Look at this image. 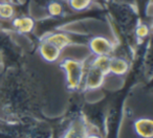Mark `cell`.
Wrapping results in <instances>:
<instances>
[{
    "label": "cell",
    "instance_id": "cell-1",
    "mask_svg": "<svg viewBox=\"0 0 153 138\" xmlns=\"http://www.w3.org/2000/svg\"><path fill=\"white\" fill-rule=\"evenodd\" d=\"M61 67L65 70L66 84L68 89L76 90L80 87L84 77V66L81 62L72 59H65L61 63Z\"/></svg>",
    "mask_w": 153,
    "mask_h": 138
},
{
    "label": "cell",
    "instance_id": "cell-2",
    "mask_svg": "<svg viewBox=\"0 0 153 138\" xmlns=\"http://www.w3.org/2000/svg\"><path fill=\"white\" fill-rule=\"evenodd\" d=\"M105 73L101 70L100 68L91 65L89 68L87 75H86V82H85V88L89 90L99 89L104 83Z\"/></svg>",
    "mask_w": 153,
    "mask_h": 138
},
{
    "label": "cell",
    "instance_id": "cell-3",
    "mask_svg": "<svg viewBox=\"0 0 153 138\" xmlns=\"http://www.w3.org/2000/svg\"><path fill=\"white\" fill-rule=\"evenodd\" d=\"M91 51L96 55H109L112 51V44L109 40L103 37L94 38L89 43Z\"/></svg>",
    "mask_w": 153,
    "mask_h": 138
},
{
    "label": "cell",
    "instance_id": "cell-4",
    "mask_svg": "<svg viewBox=\"0 0 153 138\" xmlns=\"http://www.w3.org/2000/svg\"><path fill=\"white\" fill-rule=\"evenodd\" d=\"M39 50H40L41 57L49 63L56 62L61 55V49H59L57 46H55L53 43L48 42L47 40H44L41 43Z\"/></svg>",
    "mask_w": 153,
    "mask_h": 138
},
{
    "label": "cell",
    "instance_id": "cell-5",
    "mask_svg": "<svg viewBox=\"0 0 153 138\" xmlns=\"http://www.w3.org/2000/svg\"><path fill=\"white\" fill-rule=\"evenodd\" d=\"M135 133L142 138L153 137V121L150 118H140L133 123Z\"/></svg>",
    "mask_w": 153,
    "mask_h": 138
},
{
    "label": "cell",
    "instance_id": "cell-6",
    "mask_svg": "<svg viewBox=\"0 0 153 138\" xmlns=\"http://www.w3.org/2000/svg\"><path fill=\"white\" fill-rule=\"evenodd\" d=\"M128 63L121 58H110L109 59V73L115 75H124L128 71Z\"/></svg>",
    "mask_w": 153,
    "mask_h": 138
},
{
    "label": "cell",
    "instance_id": "cell-7",
    "mask_svg": "<svg viewBox=\"0 0 153 138\" xmlns=\"http://www.w3.org/2000/svg\"><path fill=\"white\" fill-rule=\"evenodd\" d=\"M14 26L17 28V30L22 34L30 32L34 27V21L30 18L23 17V18H17L13 22Z\"/></svg>",
    "mask_w": 153,
    "mask_h": 138
},
{
    "label": "cell",
    "instance_id": "cell-8",
    "mask_svg": "<svg viewBox=\"0 0 153 138\" xmlns=\"http://www.w3.org/2000/svg\"><path fill=\"white\" fill-rule=\"evenodd\" d=\"M48 42L53 43L55 46H57L59 49H63L64 47H66L67 45H69L70 40L66 35L64 34H53L51 37L46 39Z\"/></svg>",
    "mask_w": 153,
    "mask_h": 138
},
{
    "label": "cell",
    "instance_id": "cell-9",
    "mask_svg": "<svg viewBox=\"0 0 153 138\" xmlns=\"http://www.w3.org/2000/svg\"><path fill=\"white\" fill-rule=\"evenodd\" d=\"M69 2L72 9L76 10V11H82L89 5L91 0H69Z\"/></svg>",
    "mask_w": 153,
    "mask_h": 138
},
{
    "label": "cell",
    "instance_id": "cell-10",
    "mask_svg": "<svg viewBox=\"0 0 153 138\" xmlns=\"http://www.w3.org/2000/svg\"><path fill=\"white\" fill-rule=\"evenodd\" d=\"M14 10L10 4H0V17L7 19L13 16Z\"/></svg>",
    "mask_w": 153,
    "mask_h": 138
},
{
    "label": "cell",
    "instance_id": "cell-11",
    "mask_svg": "<svg viewBox=\"0 0 153 138\" xmlns=\"http://www.w3.org/2000/svg\"><path fill=\"white\" fill-rule=\"evenodd\" d=\"M62 5L59 4L58 2H53L48 5V11L51 15L53 16H59L62 13Z\"/></svg>",
    "mask_w": 153,
    "mask_h": 138
},
{
    "label": "cell",
    "instance_id": "cell-12",
    "mask_svg": "<svg viewBox=\"0 0 153 138\" xmlns=\"http://www.w3.org/2000/svg\"><path fill=\"white\" fill-rule=\"evenodd\" d=\"M148 34H149V30L146 25L138 26L137 30H136V35H137L138 38H145V37L148 36Z\"/></svg>",
    "mask_w": 153,
    "mask_h": 138
},
{
    "label": "cell",
    "instance_id": "cell-13",
    "mask_svg": "<svg viewBox=\"0 0 153 138\" xmlns=\"http://www.w3.org/2000/svg\"><path fill=\"white\" fill-rule=\"evenodd\" d=\"M85 138H101V137H99L98 135H94V134H91V135H87Z\"/></svg>",
    "mask_w": 153,
    "mask_h": 138
}]
</instances>
